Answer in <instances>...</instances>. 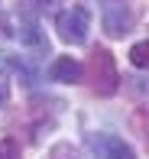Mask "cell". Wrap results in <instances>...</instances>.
Masks as SVG:
<instances>
[{
	"mask_svg": "<svg viewBox=\"0 0 149 159\" xmlns=\"http://www.w3.org/2000/svg\"><path fill=\"white\" fill-rule=\"evenodd\" d=\"M46 159H81V153H78V146H72V143H55L46 153Z\"/></svg>",
	"mask_w": 149,
	"mask_h": 159,
	"instance_id": "cell-8",
	"label": "cell"
},
{
	"mask_svg": "<svg viewBox=\"0 0 149 159\" xmlns=\"http://www.w3.org/2000/svg\"><path fill=\"white\" fill-rule=\"evenodd\" d=\"M84 143H88V149L97 159H136L130 143H123L120 136H113V133H104V130L84 133Z\"/></svg>",
	"mask_w": 149,
	"mask_h": 159,
	"instance_id": "cell-3",
	"label": "cell"
},
{
	"mask_svg": "<svg viewBox=\"0 0 149 159\" xmlns=\"http://www.w3.org/2000/svg\"><path fill=\"white\" fill-rule=\"evenodd\" d=\"M0 159H20V143L13 140V136L0 140Z\"/></svg>",
	"mask_w": 149,
	"mask_h": 159,
	"instance_id": "cell-10",
	"label": "cell"
},
{
	"mask_svg": "<svg viewBox=\"0 0 149 159\" xmlns=\"http://www.w3.org/2000/svg\"><path fill=\"white\" fill-rule=\"evenodd\" d=\"M16 36L26 49H33L39 55H49V39H46V33H42V26H39L33 10H20V33Z\"/></svg>",
	"mask_w": 149,
	"mask_h": 159,
	"instance_id": "cell-5",
	"label": "cell"
},
{
	"mask_svg": "<svg viewBox=\"0 0 149 159\" xmlns=\"http://www.w3.org/2000/svg\"><path fill=\"white\" fill-rule=\"evenodd\" d=\"M10 104V81L3 78V71H0V107Z\"/></svg>",
	"mask_w": 149,
	"mask_h": 159,
	"instance_id": "cell-12",
	"label": "cell"
},
{
	"mask_svg": "<svg viewBox=\"0 0 149 159\" xmlns=\"http://www.w3.org/2000/svg\"><path fill=\"white\" fill-rule=\"evenodd\" d=\"M133 127L139 130V136L146 140V149H149V107H139V111L133 114Z\"/></svg>",
	"mask_w": 149,
	"mask_h": 159,
	"instance_id": "cell-9",
	"label": "cell"
},
{
	"mask_svg": "<svg viewBox=\"0 0 149 159\" xmlns=\"http://www.w3.org/2000/svg\"><path fill=\"white\" fill-rule=\"evenodd\" d=\"M84 68H88L91 91H94L97 98H110V94H117V88H120V71H117V62H113L110 49H104V46L91 49L88 65H84Z\"/></svg>",
	"mask_w": 149,
	"mask_h": 159,
	"instance_id": "cell-1",
	"label": "cell"
},
{
	"mask_svg": "<svg viewBox=\"0 0 149 159\" xmlns=\"http://www.w3.org/2000/svg\"><path fill=\"white\" fill-rule=\"evenodd\" d=\"M55 30H59V39L68 42V46H84L88 42V30H91V16L84 7H68L55 16Z\"/></svg>",
	"mask_w": 149,
	"mask_h": 159,
	"instance_id": "cell-2",
	"label": "cell"
},
{
	"mask_svg": "<svg viewBox=\"0 0 149 159\" xmlns=\"http://www.w3.org/2000/svg\"><path fill=\"white\" fill-rule=\"evenodd\" d=\"M101 23H104V33H107L110 39H123V36L133 30V13H130V7L110 0V3H104Z\"/></svg>",
	"mask_w": 149,
	"mask_h": 159,
	"instance_id": "cell-4",
	"label": "cell"
},
{
	"mask_svg": "<svg viewBox=\"0 0 149 159\" xmlns=\"http://www.w3.org/2000/svg\"><path fill=\"white\" fill-rule=\"evenodd\" d=\"M0 36H3V39H13V26H10V20H7V13H3V3H0Z\"/></svg>",
	"mask_w": 149,
	"mask_h": 159,
	"instance_id": "cell-11",
	"label": "cell"
},
{
	"mask_svg": "<svg viewBox=\"0 0 149 159\" xmlns=\"http://www.w3.org/2000/svg\"><path fill=\"white\" fill-rule=\"evenodd\" d=\"M81 75H84V65L78 59H72V55H59L52 62V68H49V78L59 81V84H78Z\"/></svg>",
	"mask_w": 149,
	"mask_h": 159,
	"instance_id": "cell-6",
	"label": "cell"
},
{
	"mask_svg": "<svg viewBox=\"0 0 149 159\" xmlns=\"http://www.w3.org/2000/svg\"><path fill=\"white\" fill-rule=\"evenodd\" d=\"M130 65L133 68H149V39L130 46Z\"/></svg>",
	"mask_w": 149,
	"mask_h": 159,
	"instance_id": "cell-7",
	"label": "cell"
}]
</instances>
